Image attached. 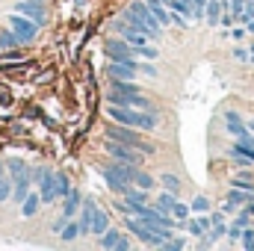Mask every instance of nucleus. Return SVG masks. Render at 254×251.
<instances>
[{"label":"nucleus","mask_w":254,"mask_h":251,"mask_svg":"<svg viewBox=\"0 0 254 251\" xmlns=\"http://www.w3.org/2000/svg\"><path fill=\"white\" fill-rule=\"evenodd\" d=\"M107 116H110L116 125H127V127H136V130H157V127H160V116H157L154 110L107 104Z\"/></svg>","instance_id":"nucleus-1"},{"label":"nucleus","mask_w":254,"mask_h":251,"mask_svg":"<svg viewBox=\"0 0 254 251\" xmlns=\"http://www.w3.org/2000/svg\"><path fill=\"white\" fill-rule=\"evenodd\" d=\"M125 24L130 27H136V30H142L151 42H157L160 39V33H163V27L157 24V18L151 15V9L145 6V0H133L130 6L125 9Z\"/></svg>","instance_id":"nucleus-2"},{"label":"nucleus","mask_w":254,"mask_h":251,"mask_svg":"<svg viewBox=\"0 0 254 251\" xmlns=\"http://www.w3.org/2000/svg\"><path fill=\"white\" fill-rule=\"evenodd\" d=\"M107 139H116V142L133 145V148H139V151H142L145 157L157 154V145H154V142H145V139L139 136V130H136V127H127V125H110V127H107Z\"/></svg>","instance_id":"nucleus-3"},{"label":"nucleus","mask_w":254,"mask_h":251,"mask_svg":"<svg viewBox=\"0 0 254 251\" xmlns=\"http://www.w3.org/2000/svg\"><path fill=\"white\" fill-rule=\"evenodd\" d=\"M104 148H107V154H110L113 160H122V163H130V166H142V163H145V154H142L139 148H133V145L116 142V139H107Z\"/></svg>","instance_id":"nucleus-4"},{"label":"nucleus","mask_w":254,"mask_h":251,"mask_svg":"<svg viewBox=\"0 0 254 251\" xmlns=\"http://www.w3.org/2000/svg\"><path fill=\"white\" fill-rule=\"evenodd\" d=\"M9 30L18 36V42H21V45H27V42H33V39H36L39 24H36V21H30L27 15H18V12H15V15L9 18Z\"/></svg>","instance_id":"nucleus-5"},{"label":"nucleus","mask_w":254,"mask_h":251,"mask_svg":"<svg viewBox=\"0 0 254 251\" xmlns=\"http://www.w3.org/2000/svg\"><path fill=\"white\" fill-rule=\"evenodd\" d=\"M101 175H104V181H107V187L113 189L116 195H125L127 189L133 187L130 181H127L125 175L116 169V163H101Z\"/></svg>","instance_id":"nucleus-6"},{"label":"nucleus","mask_w":254,"mask_h":251,"mask_svg":"<svg viewBox=\"0 0 254 251\" xmlns=\"http://www.w3.org/2000/svg\"><path fill=\"white\" fill-rule=\"evenodd\" d=\"M33 178L39 181V195H42V204H54L57 201V184H54V172L51 169H36Z\"/></svg>","instance_id":"nucleus-7"},{"label":"nucleus","mask_w":254,"mask_h":251,"mask_svg":"<svg viewBox=\"0 0 254 251\" xmlns=\"http://www.w3.org/2000/svg\"><path fill=\"white\" fill-rule=\"evenodd\" d=\"M107 54H110V60H116V63H127V65H133V68H139V63L133 60V48L127 45L125 39H110V42H107Z\"/></svg>","instance_id":"nucleus-8"},{"label":"nucleus","mask_w":254,"mask_h":251,"mask_svg":"<svg viewBox=\"0 0 254 251\" xmlns=\"http://www.w3.org/2000/svg\"><path fill=\"white\" fill-rule=\"evenodd\" d=\"M15 12H18V15H27V18H30V21H36L39 27H42V24H45V18H48V12H45V3H42V0H18Z\"/></svg>","instance_id":"nucleus-9"},{"label":"nucleus","mask_w":254,"mask_h":251,"mask_svg":"<svg viewBox=\"0 0 254 251\" xmlns=\"http://www.w3.org/2000/svg\"><path fill=\"white\" fill-rule=\"evenodd\" d=\"M98 246H101V249H119V251H127V249H130V240H127V237H122V231H116V228H107V231L101 234Z\"/></svg>","instance_id":"nucleus-10"},{"label":"nucleus","mask_w":254,"mask_h":251,"mask_svg":"<svg viewBox=\"0 0 254 251\" xmlns=\"http://www.w3.org/2000/svg\"><path fill=\"white\" fill-rule=\"evenodd\" d=\"M222 12H228V0H207V9H204V24L219 27V24H222Z\"/></svg>","instance_id":"nucleus-11"},{"label":"nucleus","mask_w":254,"mask_h":251,"mask_svg":"<svg viewBox=\"0 0 254 251\" xmlns=\"http://www.w3.org/2000/svg\"><path fill=\"white\" fill-rule=\"evenodd\" d=\"M119 30H122V39H125L127 45L133 48V54H136V51H139L145 42H151V39H148L142 30H136V27H130V24H119Z\"/></svg>","instance_id":"nucleus-12"},{"label":"nucleus","mask_w":254,"mask_h":251,"mask_svg":"<svg viewBox=\"0 0 254 251\" xmlns=\"http://www.w3.org/2000/svg\"><path fill=\"white\" fill-rule=\"evenodd\" d=\"M107 71H110L113 80H136V74H139V68H133V65H127V63H116V60L110 63Z\"/></svg>","instance_id":"nucleus-13"},{"label":"nucleus","mask_w":254,"mask_h":251,"mask_svg":"<svg viewBox=\"0 0 254 251\" xmlns=\"http://www.w3.org/2000/svg\"><path fill=\"white\" fill-rule=\"evenodd\" d=\"M63 201H65V204H63V216H65V219H74V216H77V210H80V204H83L80 189H71Z\"/></svg>","instance_id":"nucleus-14"},{"label":"nucleus","mask_w":254,"mask_h":251,"mask_svg":"<svg viewBox=\"0 0 254 251\" xmlns=\"http://www.w3.org/2000/svg\"><path fill=\"white\" fill-rule=\"evenodd\" d=\"M39 207H42V195L39 192H27V198L21 201V216L24 219H33L39 213Z\"/></svg>","instance_id":"nucleus-15"},{"label":"nucleus","mask_w":254,"mask_h":251,"mask_svg":"<svg viewBox=\"0 0 254 251\" xmlns=\"http://www.w3.org/2000/svg\"><path fill=\"white\" fill-rule=\"evenodd\" d=\"M107 228H110V216H107L104 210L95 207V213H92V225H89V234H92V237H101Z\"/></svg>","instance_id":"nucleus-16"},{"label":"nucleus","mask_w":254,"mask_h":251,"mask_svg":"<svg viewBox=\"0 0 254 251\" xmlns=\"http://www.w3.org/2000/svg\"><path fill=\"white\" fill-rule=\"evenodd\" d=\"M225 127H228L231 136H243V133H249V127H246V122H243L240 113H225Z\"/></svg>","instance_id":"nucleus-17"},{"label":"nucleus","mask_w":254,"mask_h":251,"mask_svg":"<svg viewBox=\"0 0 254 251\" xmlns=\"http://www.w3.org/2000/svg\"><path fill=\"white\" fill-rule=\"evenodd\" d=\"M130 184H133V187H139V189H154V184H157V181H154V178H151V175H148L142 166H139V169H133V175H130Z\"/></svg>","instance_id":"nucleus-18"},{"label":"nucleus","mask_w":254,"mask_h":251,"mask_svg":"<svg viewBox=\"0 0 254 251\" xmlns=\"http://www.w3.org/2000/svg\"><path fill=\"white\" fill-rule=\"evenodd\" d=\"M252 198H254V195L249 192V189H240V187H231V189H228V201H231V204H237V207H246Z\"/></svg>","instance_id":"nucleus-19"},{"label":"nucleus","mask_w":254,"mask_h":251,"mask_svg":"<svg viewBox=\"0 0 254 251\" xmlns=\"http://www.w3.org/2000/svg\"><path fill=\"white\" fill-rule=\"evenodd\" d=\"M54 184H57V198H65V195H68V192L74 189L65 172H54Z\"/></svg>","instance_id":"nucleus-20"},{"label":"nucleus","mask_w":254,"mask_h":251,"mask_svg":"<svg viewBox=\"0 0 254 251\" xmlns=\"http://www.w3.org/2000/svg\"><path fill=\"white\" fill-rule=\"evenodd\" d=\"M160 184H163L166 192H175V195L181 192V178H178V175H172V172H163V175H160Z\"/></svg>","instance_id":"nucleus-21"},{"label":"nucleus","mask_w":254,"mask_h":251,"mask_svg":"<svg viewBox=\"0 0 254 251\" xmlns=\"http://www.w3.org/2000/svg\"><path fill=\"white\" fill-rule=\"evenodd\" d=\"M77 237H80V225L68 219V222L63 225V231H60V240H63V243H74Z\"/></svg>","instance_id":"nucleus-22"},{"label":"nucleus","mask_w":254,"mask_h":251,"mask_svg":"<svg viewBox=\"0 0 254 251\" xmlns=\"http://www.w3.org/2000/svg\"><path fill=\"white\" fill-rule=\"evenodd\" d=\"M166 6H169L172 12H181L187 21H192V0H169Z\"/></svg>","instance_id":"nucleus-23"},{"label":"nucleus","mask_w":254,"mask_h":251,"mask_svg":"<svg viewBox=\"0 0 254 251\" xmlns=\"http://www.w3.org/2000/svg\"><path fill=\"white\" fill-rule=\"evenodd\" d=\"M175 201H178V195H175V192H160V195H157V201H154V207H157V210H163V213H169Z\"/></svg>","instance_id":"nucleus-24"},{"label":"nucleus","mask_w":254,"mask_h":251,"mask_svg":"<svg viewBox=\"0 0 254 251\" xmlns=\"http://www.w3.org/2000/svg\"><path fill=\"white\" fill-rule=\"evenodd\" d=\"M113 89L122 92V95H136V92H139V86H136L133 80H113Z\"/></svg>","instance_id":"nucleus-25"},{"label":"nucleus","mask_w":254,"mask_h":251,"mask_svg":"<svg viewBox=\"0 0 254 251\" xmlns=\"http://www.w3.org/2000/svg\"><path fill=\"white\" fill-rule=\"evenodd\" d=\"M18 45H21V42H18V36H15L12 30H3V33H0V48H3V51H12V48H18Z\"/></svg>","instance_id":"nucleus-26"},{"label":"nucleus","mask_w":254,"mask_h":251,"mask_svg":"<svg viewBox=\"0 0 254 251\" xmlns=\"http://www.w3.org/2000/svg\"><path fill=\"white\" fill-rule=\"evenodd\" d=\"M169 213H172V216H175L178 222H187V219H190V204H181V201H175Z\"/></svg>","instance_id":"nucleus-27"},{"label":"nucleus","mask_w":254,"mask_h":251,"mask_svg":"<svg viewBox=\"0 0 254 251\" xmlns=\"http://www.w3.org/2000/svg\"><path fill=\"white\" fill-rule=\"evenodd\" d=\"M136 54H139V57H145V60H157V57H160V48H157L154 42H145Z\"/></svg>","instance_id":"nucleus-28"},{"label":"nucleus","mask_w":254,"mask_h":251,"mask_svg":"<svg viewBox=\"0 0 254 251\" xmlns=\"http://www.w3.org/2000/svg\"><path fill=\"white\" fill-rule=\"evenodd\" d=\"M163 251H181V249H187V240H178V237H169L163 246H160Z\"/></svg>","instance_id":"nucleus-29"},{"label":"nucleus","mask_w":254,"mask_h":251,"mask_svg":"<svg viewBox=\"0 0 254 251\" xmlns=\"http://www.w3.org/2000/svg\"><path fill=\"white\" fill-rule=\"evenodd\" d=\"M240 240H243V249H246V251H254V228H249V225H246Z\"/></svg>","instance_id":"nucleus-30"},{"label":"nucleus","mask_w":254,"mask_h":251,"mask_svg":"<svg viewBox=\"0 0 254 251\" xmlns=\"http://www.w3.org/2000/svg\"><path fill=\"white\" fill-rule=\"evenodd\" d=\"M204 9H207V0H192V21H204Z\"/></svg>","instance_id":"nucleus-31"},{"label":"nucleus","mask_w":254,"mask_h":251,"mask_svg":"<svg viewBox=\"0 0 254 251\" xmlns=\"http://www.w3.org/2000/svg\"><path fill=\"white\" fill-rule=\"evenodd\" d=\"M243 6H246V0H228V12L234 15V21H240V12H243Z\"/></svg>","instance_id":"nucleus-32"},{"label":"nucleus","mask_w":254,"mask_h":251,"mask_svg":"<svg viewBox=\"0 0 254 251\" xmlns=\"http://www.w3.org/2000/svg\"><path fill=\"white\" fill-rule=\"evenodd\" d=\"M190 210H195V213H207V210H210V201H207L204 195H198V198L192 201V207H190Z\"/></svg>","instance_id":"nucleus-33"},{"label":"nucleus","mask_w":254,"mask_h":251,"mask_svg":"<svg viewBox=\"0 0 254 251\" xmlns=\"http://www.w3.org/2000/svg\"><path fill=\"white\" fill-rule=\"evenodd\" d=\"M231 157H234V163H237V166H243V169H252V166H254V160H249V157H246V154H240V151H231Z\"/></svg>","instance_id":"nucleus-34"},{"label":"nucleus","mask_w":254,"mask_h":251,"mask_svg":"<svg viewBox=\"0 0 254 251\" xmlns=\"http://www.w3.org/2000/svg\"><path fill=\"white\" fill-rule=\"evenodd\" d=\"M249 18H254V0H246V6H243V12H240V24H246Z\"/></svg>","instance_id":"nucleus-35"},{"label":"nucleus","mask_w":254,"mask_h":251,"mask_svg":"<svg viewBox=\"0 0 254 251\" xmlns=\"http://www.w3.org/2000/svg\"><path fill=\"white\" fill-rule=\"evenodd\" d=\"M225 237H231V243H234V240H240V237H243V225H237V222H234V225L225 231Z\"/></svg>","instance_id":"nucleus-36"},{"label":"nucleus","mask_w":254,"mask_h":251,"mask_svg":"<svg viewBox=\"0 0 254 251\" xmlns=\"http://www.w3.org/2000/svg\"><path fill=\"white\" fill-rule=\"evenodd\" d=\"M234 187H240V189H249V192H252V178H249V175H243V178H234Z\"/></svg>","instance_id":"nucleus-37"},{"label":"nucleus","mask_w":254,"mask_h":251,"mask_svg":"<svg viewBox=\"0 0 254 251\" xmlns=\"http://www.w3.org/2000/svg\"><path fill=\"white\" fill-rule=\"evenodd\" d=\"M234 60H240V63H249V48H234Z\"/></svg>","instance_id":"nucleus-38"},{"label":"nucleus","mask_w":254,"mask_h":251,"mask_svg":"<svg viewBox=\"0 0 254 251\" xmlns=\"http://www.w3.org/2000/svg\"><path fill=\"white\" fill-rule=\"evenodd\" d=\"M169 12H172V9H169ZM172 24H175V27H187V18H184L181 12H172Z\"/></svg>","instance_id":"nucleus-39"},{"label":"nucleus","mask_w":254,"mask_h":251,"mask_svg":"<svg viewBox=\"0 0 254 251\" xmlns=\"http://www.w3.org/2000/svg\"><path fill=\"white\" fill-rule=\"evenodd\" d=\"M139 71H142V74H148V77H157V68H154V65H148V63H139Z\"/></svg>","instance_id":"nucleus-40"},{"label":"nucleus","mask_w":254,"mask_h":251,"mask_svg":"<svg viewBox=\"0 0 254 251\" xmlns=\"http://www.w3.org/2000/svg\"><path fill=\"white\" fill-rule=\"evenodd\" d=\"M65 222H68V219H65V216H60V219H57V222H54V234H60V231H63V225Z\"/></svg>","instance_id":"nucleus-41"},{"label":"nucleus","mask_w":254,"mask_h":251,"mask_svg":"<svg viewBox=\"0 0 254 251\" xmlns=\"http://www.w3.org/2000/svg\"><path fill=\"white\" fill-rule=\"evenodd\" d=\"M225 213H237V204H231L228 198H225Z\"/></svg>","instance_id":"nucleus-42"},{"label":"nucleus","mask_w":254,"mask_h":251,"mask_svg":"<svg viewBox=\"0 0 254 251\" xmlns=\"http://www.w3.org/2000/svg\"><path fill=\"white\" fill-rule=\"evenodd\" d=\"M198 222L204 225V231H210V216H198Z\"/></svg>","instance_id":"nucleus-43"},{"label":"nucleus","mask_w":254,"mask_h":251,"mask_svg":"<svg viewBox=\"0 0 254 251\" xmlns=\"http://www.w3.org/2000/svg\"><path fill=\"white\" fill-rule=\"evenodd\" d=\"M246 33H254V18H249V21H246Z\"/></svg>","instance_id":"nucleus-44"},{"label":"nucleus","mask_w":254,"mask_h":251,"mask_svg":"<svg viewBox=\"0 0 254 251\" xmlns=\"http://www.w3.org/2000/svg\"><path fill=\"white\" fill-rule=\"evenodd\" d=\"M249 63H254V42L249 45Z\"/></svg>","instance_id":"nucleus-45"},{"label":"nucleus","mask_w":254,"mask_h":251,"mask_svg":"<svg viewBox=\"0 0 254 251\" xmlns=\"http://www.w3.org/2000/svg\"><path fill=\"white\" fill-rule=\"evenodd\" d=\"M246 127H249V130L254 133V119H249V122H246Z\"/></svg>","instance_id":"nucleus-46"},{"label":"nucleus","mask_w":254,"mask_h":251,"mask_svg":"<svg viewBox=\"0 0 254 251\" xmlns=\"http://www.w3.org/2000/svg\"><path fill=\"white\" fill-rule=\"evenodd\" d=\"M252 195H254V187H252Z\"/></svg>","instance_id":"nucleus-47"}]
</instances>
